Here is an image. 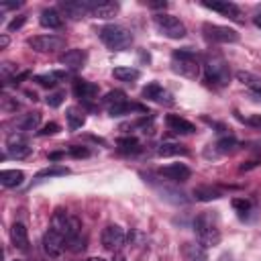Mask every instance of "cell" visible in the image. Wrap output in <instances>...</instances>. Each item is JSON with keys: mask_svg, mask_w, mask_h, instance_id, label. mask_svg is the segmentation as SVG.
Returning a JSON list of instances; mask_svg holds the SVG:
<instances>
[{"mask_svg": "<svg viewBox=\"0 0 261 261\" xmlns=\"http://www.w3.org/2000/svg\"><path fill=\"white\" fill-rule=\"evenodd\" d=\"M20 4H22V2H2L0 8H2V10H8V8H18Z\"/></svg>", "mask_w": 261, "mask_h": 261, "instance_id": "7bdbcfd3", "label": "cell"}, {"mask_svg": "<svg viewBox=\"0 0 261 261\" xmlns=\"http://www.w3.org/2000/svg\"><path fill=\"white\" fill-rule=\"evenodd\" d=\"M181 255H184V261H208L206 247L200 243H184Z\"/></svg>", "mask_w": 261, "mask_h": 261, "instance_id": "d6986e66", "label": "cell"}, {"mask_svg": "<svg viewBox=\"0 0 261 261\" xmlns=\"http://www.w3.org/2000/svg\"><path fill=\"white\" fill-rule=\"evenodd\" d=\"M69 155H71V157H88V155H90V151H88L86 147L73 145V147H69Z\"/></svg>", "mask_w": 261, "mask_h": 261, "instance_id": "60d3db41", "label": "cell"}, {"mask_svg": "<svg viewBox=\"0 0 261 261\" xmlns=\"http://www.w3.org/2000/svg\"><path fill=\"white\" fill-rule=\"evenodd\" d=\"M59 157H63V153H61V151H59V153H51V155H49V159H53V161H55V159H59Z\"/></svg>", "mask_w": 261, "mask_h": 261, "instance_id": "c3c4849f", "label": "cell"}, {"mask_svg": "<svg viewBox=\"0 0 261 261\" xmlns=\"http://www.w3.org/2000/svg\"><path fill=\"white\" fill-rule=\"evenodd\" d=\"M6 45H8V37H6V35H2V37H0V47L4 49Z\"/></svg>", "mask_w": 261, "mask_h": 261, "instance_id": "7dc6e473", "label": "cell"}, {"mask_svg": "<svg viewBox=\"0 0 261 261\" xmlns=\"http://www.w3.org/2000/svg\"><path fill=\"white\" fill-rule=\"evenodd\" d=\"M202 67H204V80L210 86H214V88L228 86V82H230V67H228L226 59L218 51H208L204 61H202Z\"/></svg>", "mask_w": 261, "mask_h": 261, "instance_id": "6da1fadb", "label": "cell"}, {"mask_svg": "<svg viewBox=\"0 0 261 261\" xmlns=\"http://www.w3.org/2000/svg\"><path fill=\"white\" fill-rule=\"evenodd\" d=\"M194 232L200 245L204 247H216L222 239L220 234V224H218V214L216 212H200L194 218Z\"/></svg>", "mask_w": 261, "mask_h": 261, "instance_id": "7a4b0ae2", "label": "cell"}, {"mask_svg": "<svg viewBox=\"0 0 261 261\" xmlns=\"http://www.w3.org/2000/svg\"><path fill=\"white\" fill-rule=\"evenodd\" d=\"M67 73H63V71H51V73H39V75H35L33 80L39 84V86H45V88H53L59 80H63Z\"/></svg>", "mask_w": 261, "mask_h": 261, "instance_id": "4dcf8cb0", "label": "cell"}, {"mask_svg": "<svg viewBox=\"0 0 261 261\" xmlns=\"http://www.w3.org/2000/svg\"><path fill=\"white\" fill-rule=\"evenodd\" d=\"M55 133H59V124H57V122H47V124H43V126H41V130H39V135H41V137L55 135Z\"/></svg>", "mask_w": 261, "mask_h": 261, "instance_id": "f35d334b", "label": "cell"}, {"mask_svg": "<svg viewBox=\"0 0 261 261\" xmlns=\"http://www.w3.org/2000/svg\"><path fill=\"white\" fill-rule=\"evenodd\" d=\"M120 102H126V94L120 92V90H112V92H108V94L104 96L106 108H110V106H114V104H120Z\"/></svg>", "mask_w": 261, "mask_h": 261, "instance_id": "e575fe53", "label": "cell"}, {"mask_svg": "<svg viewBox=\"0 0 261 261\" xmlns=\"http://www.w3.org/2000/svg\"><path fill=\"white\" fill-rule=\"evenodd\" d=\"M192 194L198 202H212V200H220L224 196V192L216 186H198V188H194Z\"/></svg>", "mask_w": 261, "mask_h": 261, "instance_id": "7402d4cb", "label": "cell"}, {"mask_svg": "<svg viewBox=\"0 0 261 261\" xmlns=\"http://www.w3.org/2000/svg\"><path fill=\"white\" fill-rule=\"evenodd\" d=\"M202 33L212 43H237L239 41V33L234 29H230V27H224V24L204 22L202 24Z\"/></svg>", "mask_w": 261, "mask_h": 261, "instance_id": "52a82bcc", "label": "cell"}, {"mask_svg": "<svg viewBox=\"0 0 261 261\" xmlns=\"http://www.w3.org/2000/svg\"><path fill=\"white\" fill-rule=\"evenodd\" d=\"M98 92H100V88L94 82H88V80H75L73 82V94H75V98H80L84 102L94 100L98 96Z\"/></svg>", "mask_w": 261, "mask_h": 261, "instance_id": "e0dca14e", "label": "cell"}, {"mask_svg": "<svg viewBox=\"0 0 261 261\" xmlns=\"http://www.w3.org/2000/svg\"><path fill=\"white\" fill-rule=\"evenodd\" d=\"M51 228L57 230L59 234H63L65 241H69V239H73L75 234H80L82 224H80V220H77L75 216H71V214H67L65 210L57 208V210L53 212V218H51Z\"/></svg>", "mask_w": 261, "mask_h": 261, "instance_id": "8992f818", "label": "cell"}, {"mask_svg": "<svg viewBox=\"0 0 261 261\" xmlns=\"http://www.w3.org/2000/svg\"><path fill=\"white\" fill-rule=\"evenodd\" d=\"M63 249H67V241L63 234H59L57 230L49 228L45 234H43V251L49 255V257H59L63 253Z\"/></svg>", "mask_w": 261, "mask_h": 261, "instance_id": "4fadbf2b", "label": "cell"}, {"mask_svg": "<svg viewBox=\"0 0 261 261\" xmlns=\"http://www.w3.org/2000/svg\"><path fill=\"white\" fill-rule=\"evenodd\" d=\"M69 169L63 167V165H51V167H45L41 171H37V179H45V177H59V175H67Z\"/></svg>", "mask_w": 261, "mask_h": 261, "instance_id": "836d02e7", "label": "cell"}, {"mask_svg": "<svg viewBox=\"0 0 261 261\" xmlns=\"http://www.w3.org/2000/svg\"><path fill=\"white\" fill-rule=\"evenodd\" d=\"M200 57L194 49L190 47H184V49H175L171 53V69L175 73H179L181 77H188V80H196L198 73H200Z\"/></svg>", "mask_w": 261, "mask_h": 261, "instance_id": "3957f363", "label": "cell"}, {"mask_svg": "<svg viewBox=\"0 0 261 261\" xmlns=\"http://www.w3.org/2000/svg\"><path fill=\"white\" fill-rule=\"evenodd\" d=\"M65 118H67L69 130H77V128H82L84 122H86V114H84V110H80L77 106H69V108L65 110Z\"/></svg>", "mask_w": 261, "mask_h": 261, "instance_id": "4316f807", "label": "cell"}, {"mask_svg": "<svg viewBox=\"0 0 261 261\" xmlns=\"http://www.w3.org/2000/svg\"><path fill=\"white\" fill-rule=\"evenodd\" d=\"M212 147V151H214V157H218V155H228V153H234L237 149H239V141L234 139V137H230V135H226V137H220L214 145H210Z\"/></svg>", "mask_w": 261, "mask_h": 261, "instance_id": "603a6c76", "label": "cell"}, {"mask_svg": "<svg viewBox=\"0 0 261 261\" xmlns=\"http://www.w3.org/2000/svg\"><path fill=\"white\" fill-rule=\"evenodd\" d=\"M232 208L243 216V214H247V212L251 210V202L245 200V198H234V200H232Z\"/></svg>", "mask_w": 261, "mask_h": 261, "instance_id": "74e56055", "label": "cell"}, {"mask_svg": "<svg viewBox=\"0 0 261 261\" xmlns=\"http://www.w3.org/2000/svg\"><path fill=\"white\" fill-rule=\"evenodd\" d=\"M24 181V173L20 169H2L0 171V184L4 188H16Z\"/></svg>", "mask_w": 261, "mask_h": 261, "instance_id": "484cf974", "label": "cell"}, {"mask_svg": "<svg viewBox=\"0 0 261 261\" xmlns=\"http://www.w3.org/2000/svg\"><path fill=\"white\" fill-rule=\"evenodd\" d=\"M86 59H88V55H86L84 49H67L65 53L59 55V63H61L63 67L71 69V71L82 69V67L86 65Z\"/></svg>", "mask_w": 261, "mask_h": 261, "instance_id": "2e32d148", "label": "cell"}, {"mask_svg": "<svg viewBox=\"0 0 261 261\" xmlns=\"http://www.w3.org/2000/svg\"><path fill=\"white\" fill-rule=\"evenodd\" d=\"M147 6H149V8H165V6H167V2H149Z\"/></svg>", "mask_w": 261, "mask_h": 261, "instance_id": "f6af8a7d", "label": "cell"}, {"mask_svg": "<svg viewBox=\"0 0 261 261\" xmlns=\"http://www.w3.org/2000/svg\"><path fill=\"white\" fill-rule=\"evenodd\" d=\"M63 98H65V92H63V90H59V92L49 94V96L45 98V102H47V106L57 108V106H61V104H63Z\"/></svg>", "mask_w": 261, "mask_h": 261, "instance_id": "8d00e7d4", "label": "cell"}, {"mask_svg": "<svg viewBox=\"0 0 261 261\" xmlns=\"http://www.w3.org/2000/svg\"><path fill=\"white\" fill-rule=\"evenodd\" d=\"M165 124H167L169 130H173L177 135H192V133H196V124L186 120V118H181L179 114H167L165 116Z\"/></svg>", "mask_w": 261, "mask_h": 261, "instance_id": "ac0fdd59", "label": "cell"}, {"mask_svg": "<svg viewBox=\"0 0 261 261\" xmlns=\"http://www.w3.org/2000/svg\"><path fill=\"white\" fill-rule=\"evenodd\" d=\"M118 2H110V0H100L96 2L94 10H92V16L96 18H112L116 12H118Z\"/></svg>", "mask_w": 261, "mask_h": 261, "instance_id": "d4e9b609", "label": "cell"}, {"mask_svg": "<svg viewBox=\"0 0 261 261\" xmlns=\"http://www.w3.org/2000/svg\"><path fill=\"white\" fill-rule=\"evenodd\" d=\"M237 80L251 90L255 100H261V77L259 75H255L251 71H237Z\"/></svg>", "mask_w": 261, "mask_h": 261, "instance_id": "44dd1931", "label": "cell"}, {"mask_svg": "<svg viewBox=\"0 0 261 261\" xmlns=\"http://www.w3.org/2000/svg\"><path fill=\"white\" fill-rule=\"evenodd\" d=\"M159 157H173V155H188V149L179 143H161L157 147Z\"/></svg>", "mask_w": 261, "mask_h": 261, "instance_id": "f1b7e54d", "label": "cell"}, {"mask_svg": "<svg viewBox=\"0 0 261 261\" xmlns=\"http://www.w3.org/2000/svg\"><path fill=\"white\" fill-rule=\"evenodd\" d=\"M245 124H249V126H255V128H261V114H251V116H247V118H243V116H239Z\"/></svg>", "mask_w": 261, "mask_h": 261, "instance_id": "ab89813d", "label": "cell"}, {"mask_svg": "<svg viewBox=\"0 0 261 261\" xmlns=\"http://www.w3.org/2000/svg\"><path fill=\"white\" fill-rule=\"evenodd\" d=\"M39 22L45 27V29H61L63 27V16L59 14L57 8H45L39 16Z\"/></svg>", "mask_w": 261, "mask_h": 261, "instance_id": "cb8c5ba5", "label": "cell"}, {"mask_svg": "<svg viewBox=\"0 0 261 261\" xmlns=\"http://www.w3.org/2000/svg\"><path fill=\"white\" fill-rule=\"evenodd\" d=\"M86 261H106V259H102V257H90V259H86Z\"/></svg>", "mask_w": 261, "mask_h": 261, "instance_id": "681fc988", "label": "cell"}, {"mask_svg": "<svg viewBox=\"0 0 261 261\" xmlns=\"http://www.w3.org/2000/svg\"><path fill=\"white\" fill-rule=\"evenodd\" d=\"M24 20H27V16H18V18L10 20V22H8V31H16V29H20V27L24 24Z\"/></svg>", "mask_w": 261, "mask_h": 261, "instance_id": "b9f144b4", "label": "cell"}, {"mask_svg": "<svg viewBox=\"0 0 261 261\" xmlns=\"http://www.w3.org/2000/svg\"><path fill=\"white\" fill-rule=\"evenodd\" d=\"M27 45L37 53H55L65 47V39L59 35H37V37H31Z\"/></svg>", "mask_w": 261, "mask_h": 261, "instance_id": "ba28073f", "label": "cell"}, {"mask_svg": "<svg viewBox=\"0 0 261 261\" xmlns=\"http://www.w3.org/2000/svg\"><path fill=\"white\" fill-rule=\"evenodd\" d=\"M133 110H139V112H145V106L141 104H135V102H120V104H114L108 108V114L110 116H124V114H130Z\"/></svg>", "mask_w": 261, "mask_h": 261, "instance_id": "83f0119b", "label": "cell"}, {"mask_svg": "<svg viewBox=\"0 0 261 261\" xmlns=\"http://www.w3.org/2000/svg\"><path fill=\"white\" fill-rule=\"evenodd\" d=\"M141 96L145 100H151V102H157V104H173V96L169 90H165L159 82H151L147 84L143 90H141Z\"/></svg>", "mask_w": 261, "mask_h": 261, "instance_id": "5bb4252c", "label": "cell"}, {"mask_svg": "<svg viewBox=\"0 0 261 261\" xmlns=\"http://www.w3.org/2000/svg\"><path fill=\"white\" fill-rule=\"evenodd\" d=\"M116 145H118V149L122 153H139L141 151V145H139V141L135 137H120L116 141Z\"/></svg>", "mask_w": 261, "mask_h": 261, "instance_id": "d6a6232c", "label": "cell"}, {"mask_svg": "<svg viewBox=\"0 0 261 261\" xmlns=\"http://www.w3.org/2000/svg\"><path fill=\"white\" fill-rule=\"evenodd\" d=\"M202 6L208 8V10H214V12L222 14V16H226V18H230L234 22H243L245 20L243 18V10L234 2H230V0H204Z\"/></svg>", "mask_w": 261, "mask_h": 261, "instance_id": "9c48e42d", "label": "cell"}, {"mask_svg": "<svg viewBox=\"0 0 261 261\" xmlns=\"http://www.w3.org/2000/svg\"><path fill=\"white\" fill-rule=\"evenodd\" d=\"M253 22H255V27H259V29H261V10H259V12H255Z\"/></svg>", "mask_w": 261, "mask_h": 261, "instance_id": "bcb514c9", "label": "cell"}, {"mask_svg": "<svg viewBox=\"0 0 261 261\" xmlns=\"http://www.w3.org/2000/svg\"><path fill=\"white\" fill-rule=\"evenodd\" d=\"M10 241L18 251L29 249V232H27V226L22 222H14L10 226Z\"/></svg>", "mask_w": 261, "mask_h": 261, "instance_id": "ffe728a7", "label": "cell"}, {"mask_svg": "<svg viewBox=\"0 0 261 261\" xmlns=\"http://www.w3.org/2000/svg\"><path fill=\"white\" fill-rule=\"evenodd\" d=\"M159 175L167 177V179L173 181V184H179V181L190 179L192 169H190L186 163H169V165H163V167L159 169Z\"/></svg>", "mask_w": 261, "mask_h": 261, "instance_id": "9a60e30c", "label": "cell"}, {"mask_svg": "<svg viewBox=\"0 0 261 261\" xmlns=\"http://www.w3.org/2000/svg\"><path fill=\"white\" fill-rule=\"evenodd\" d=\"M94 6H96V0H67L59 4V10L65 16L77 20V18H84L86 14H92Z\"/></svg>", "mask_w": 261, "mask_h": 261, "instance_id": "8fae6325", "label": "cell"}, {"mask_svg": "<svg viewBox=\"0 0 261 261\" xmlns=\"http://www.w3.org/2000/svg\"><path fill=\"white\" fill-rule=\"evenodd\" d=\"M12 71H16V67H14L12 63H4V65H2V75H8V73H12Z\"/></svg>", "mask_w": 261, "mask_h": 261, "instance_id": "ee69618b", "label": "cell"}, {"mask_svg": "<svg viewBox=\"0 0 261 261\" xmlns=\"http://www.w3.org/2000/svg\"><path fill=\"white\" fill-rule=\"evenodd\" d=\"M98 37L100 41L110 49V51H124L130 47L133 43V35L126 27L122 24H104L100 31H98Z\"/></svg>", "mask_w": 261, "mask_h": 261, "instance_id": "277c9868", "label": "cell"}, {"mask_svg": "<svg viewBox=\"0 0 261 261\" xmlns=\"http://www.w3.org/2000/svg\"><path fill=\"white\" fill-rule=\"evenodd\" d=\"M33 147H29V141L22 133H12L6 137V155L12 159H24L29 157Z\"/></svg>", "mask_w": 261, "mask_h": 261, "instance_id": "30bf717a", "label": "cell"}, {"mask_svg": "<svg viewBox=\"0 0 261 261\" xmlns=\"http://www.w3.org/2000/svg\"><path fill=\"white\" fill-rule=\"evenodd\" d=\"M100 241H102V247H104V249H108V251H118V249L124 245L126 234H124L122 226H118V224H108V226H104V230H102V234H100Z\"/></svg>", "mask_w": 261, "mask_h": 261, "instance_id": "7c38bea8", "label": "cell"}, {"mask_svg": "<svg viewBox=\"0 0 261 261\" xmlns=\"http://www.w3.org/2000/svg\"><path fill=\"white\" fill-rule=\"evenodd\" d=\"M153 24H155V29L163 35V37H167V39H184L186 37V24L177 18V16H173V14H165V12H159V14H155L153 16Z\"/></svg>", "mask_w": 261, "mask_h": 261, "instance_id": "5b68a950", "label": "cell"}, {"mask_svg": "<svg viewBox=\"0 0 261 261\" xmlns=\"http://www.w3.org/2000/svg\"><path fill=\"white\" fill-rule=\"evenodd\" d=\"M112 75H114V80H118V82L130 84V82H135V80L141 77V71H139L137 67H114Z\"/></svg>", "mask_w": 261, "mask_h": 261, "instance_id": "f546056e", "label": "cell"}, {"mask_svg": "<svg viewBox=\"0 0 261 261\" xmlns=\"http://www.w3.org/2000/svg\"><path fill=\"white\" fill-rule=\"evenodd\" d=\"M41 122V112H29L18 120V130H35Z\"/></svg>", "mask_w": 261, "mask_h": 261, "instance_id": "1f68e13d", "label": "cell"}, {"mask_svg": "<svg viewBox=\"0 0 261 261\" xmlns=\"http://www.w3.org/2000/svg\"><path fill=\"white\" fill-rule=\"evenodd\" d=\"M84 249H86V237H82V232L67 241V251H71V253H82Z\"/></svg>", "mask_w": 261, "mask_h": 261, "instance_id": "d590c367", "label": "cell"}, {"mask_svg": "<svg viewBox=\"0 0 261 261\" xmlns=\"http://www.w3.org/2000/svg\"><path fill=\"white\" fill-rule=\"evenodd\" d=\"M114 261H124V259H122V257H116V259H114Z\"/></svg>", "mask_w": 261, "mask_h": 261, "instance_id": "f907efd6", "label": "cell"}]
</instances>
